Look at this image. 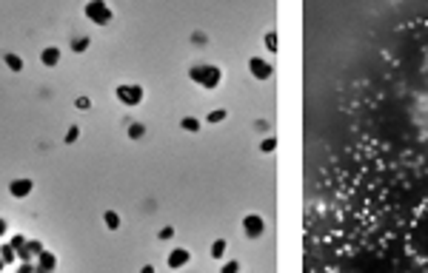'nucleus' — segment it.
Here are the masks:
<instances>
[{
	"mask_svg": "<svg viewBox=\"0 0 428 273\" xmlns=\"http://www.w3.org/2000/svg\"><path fill=\"white\" fill-rule=\"evenodd\" d=\"M220 273H240V262H234V259H231V262H226V265L220 268Z\"/></svg>",
	"mask_w": 428,
	"mask_h": 273,
	"instance_id": "nucleus-20",
	"label": "nucleus"
},
{
	"mask_svg": "<svg viewBox=\"0 0 428 273\" xmlns=\"http://www.w3.org/2000/svg\"><path fill=\"white\" fill-rule=\"evenodd\" d=\"M3 63L9 65L12 71H23V60H20L17 54H3Z\"/></svg>",
	"mask_w": 428,
	"mask_h": 273,
	"instance_id": "nucleus-14",
	"label": "nucleus"
},
{
	"mask_svg": "<svg viewBox=\"0 0 428 273\" xmlns=\"http://www.w3.org/2000/svg\"><path fill=\"white\" fill-rule=\"evenodd\" d=\"M92 103H89V97H77V108H89Z\"/></svg>",
	"mask_w": 428,
	"mask_h": 273,
	"instance_id": "nucleus-25",
	"label": "nucleus"
},
{
	"mask_svg": "<svg viewBox=\"0 0 428 273\" xmlns=\"http://www.w3.org/2000/svg\"><path fill=\"white\" fill-rule=\"evenodd\" d=\"M115 97L123 103V105H140V103H143V88H140V85H117Z\"/></svg>",
	"mask_w": 428,
	"mask_h": 273,
	"instance_id": "nucleus-2",
	"label": "nucleus"
},
{
	"mask_svg": "<svg viewBox=\"0 0 428 273\" xmlns=\"http://www.w3.org/2000/svg\"><path fill=\"white\" fill-rule=\"evenodd\" d=\"M143 134H146V126H140V123H134V126H129V137H132V140H140Z\"/></svg>",
	"mask_w": 428,
	"mask_h": 273,
	"instance_id": "nucleus-18",
	"label": "nucleus"
},
{
	"mask_svg": "<svg viewBox=\"0 0 428 273\" xmlns=\"http://www.w3.org/2000/svg\"><path fill=\"white\" fill-rule=\"evenodd\" d=\"M180 126H183V131H191V134H197V131H200V120H194V117H183Z\"/></svg>",
	"mask_w": 428,
	"mask_h": 273,
	"instance_id": "nucleus-16",
	"label": "nucleus"
},
{
	"mask_svg": "<svg viewBox=\"0 0 428 273\" xmlns=\"http://www.w3.org/2000/svg\"><path fill=\"white\" fill-rule=\"evenodd\" d=\"M243 231H246V236H251V239H257V236H260V233L265 231L263 216H257V213H248L246 219H243Z\"/></svg>",
	"mask_w": 428,
	"mask_h": 273,
	"instance_id": "nucleus-4",
	"label": "nucleus"
},
{
	"mask_svg": "<svg viewBox=\"0 0 428 273\" xmlns=\"http://www.w3.org/2000/svg\"><path fill=\"white\" fill-rule=\"evenodd\" d=\"M9 245H12L15 251H23V245H26V236H23V233H17V236H15L12 242H9Z\"/></svg>",
	"mask_w": 428,
	"mask_h": 273,
	"instance_id": "nucleus-22",
	"label": "nucleus"
},
{
	"mask_svg": "<svg viewBox=\"0 0 428 273\" xmlns=\"http://www.w3.org/2000/svg\"><path fill=\"white\" fill-rule=\"evenodd\" d=\"M265 48H268V51H277V34L274 32L265 34Z\"/></svg>",
	"mask_w": 428,
	"mask_h": 273,
	"instance_id": "nucleus-21",
	"label": "nucleus"
},
{
	"mask_svg": "<svg viewBox=\"0 0 428 273\" xmlns=\"http://www.w3.org/2000/svg\"><path fill=\"white\" fill-rule=\"evenodd\" d=\"M43 251H46V248H43V242L32 239V242H26V245H23V251H17V259H20V262H32V259L37 256V253H43Z\"/></svg>",
	"mask_w": 428,
	"mask_h": 273,
	"instance_id": "nucleus-7",
	"label": "nucleus"
},
{
	"mask_svg": "<svg viewBox=\"0 0 428 273\" xmlns=\"http://www.w3.org/2000/svg\"><path fill=\"white\" fill-rule=\"evenodd\" d=\"M189 77L197 85H203V88H217L220 85V68L217 65H194L189 71Z\"/></svg>",
	"mask_w": 428,
	"mask_h": 273,
	"instance_id": "nucleus-1",
	"label": "nucleus"
},
{
	"mask_svg": "<svg viewBox=\"0 0 428 273\" xmlns=\"http://www.w3.org/2000/svg\"><path fill=\"white\" fill-rule=\"evenodd\" d=\"M0 259H3L6 265H9V262H15V259H17V251L12 248V245H9V242H6V245H0Z\"/></svg>",
	"mask_w": 428,
	"mask_h": 273,
	"instance_id": "nucleus-12",
	"label": "nucleus"
},
{
	"mask_svg": "<svg viewBox=\"0 0 428 273\" xmlns=\"http://www.w3.org/2000/svg\"><path fill=\"white\" fill-rule=\"evenodd\" d=\"M103 222H106L109 231H117V228H120V216H117L115 210H106V213H103Z\"/></svg>",
	"mask_w": 428,
	"mask_h": 273,
	"instance_id": "nucleus-13",
	"label": "nucleus"
},
{
	"mask_svg": "<svg viewBox=\"0 0 428 273\" xmlns=\"http://www.w3.org/2000/svg\"><path fill=\"white\" fill-rule=\"evenodd\" d=\"M6 231H9V225H6V219H0V236H3Z\"/></svg>",
	"mask_w": 428,
	"mask_h": 273,
	"instance_id": "nucleus-26",
	"label": "nucleus"
},
{
	"mask_svg": "<svg viewBox=\"0 0 428 273\" xmlns=\"http://www.w3.org/2000/svg\"><path fill=\"white\" fill-rule=\"evenodd\" d=\"M89 46H92V37H77V40H71V51H77V54H83Z\"/></svg>",
	"mask_w": 428,
	"mask_h": 273,
	"instance_id": "nucleus-15",
	"label": "nucleus"
},
{
	"mask_svg": "<svg viewBox=\"0 0 428 273\" xmlns=\"http://www.w3.org/2000/svg\"><path fill=\"white\" fill-rule=\"evenodd\" d=\"M3 268H6V262H3V259H0V273H3Z\"/></svg>",
	"mask_w": 428,
	"mask_h": 273,
	"instance_id": "nucleus-28",
	"label": "nucleus"
},
{
	"mask_svg": "<svg viewBox=\"0 0 428 273\" xmlns=\"http://www.w3.org/2000/svg\"><path fill=\"white\" fill-rule=\"evenodd\" d=\"M40 60L46 65H57L60 63V48H54V46H49V48H43V54H40Z\"/></svg>",
	"mask_w": 428,
	"mask_h": 273,
	"instance_id": "nucleus-10",
	"label": "nucleus"
},
{
	"mask_svg": "<svg viewBox=\"0 0 428 273\" xmlns=\"http://www.w3.org/2000/svg\"><path fill=\"white\" fill-rule=\"evenodd\" d=\"M86 17H92L97 26H106L109 20H112V9L106 6V3H100V0H95V3H86Z\"/></svg>",
	"mask_w": 428,
	"mask_h": 273,
	"instance_id": "nucleus-3",
	"label": "nucleus"
},
{
	"mask_svg": "<svg viewBox=\"0 0 428 273\" xmlns=\"http://www.w3.org/2000/svg\"><path fill=\"white\" fill-rule=\"evenodd\" d=\"M140 273H154V268H151V265H143V268H140Z\"/></svg>",
	"mask_w": 428,
	"mask_h": 273,
	"instance_id": "nucleus-27",
	"label": "nucleus"
},
{
	"mask_svg": "<svg viewBox=\"0 0 428 273\" xmlns=\"http://www.w3.org/2000/svg\"><path fill=\"white\" fill-rule=\"evenodd\" d=\"M57 268V256L51 253V251H43V253H37V265H34V273H51Z\"/></svg>",
	"mask_w": 428,
	"mask_h": 273,
	"instance_id": "nucleus-6",
	"label": "nucleus"
},
{
	"mask_svg": "<svg viewBox=\"0 0 428 273\" xmlns=\"http://www.w3.org/2000/svg\"><path fill=\"white\" fill-rule=\"evenodd\" d=\"M226 251H229V242H226V239H217L212 245V259H223V256H226Z\"/></svg>",
	"mask_w": 428,
	"mask_h": 273,
	"instance_id": "nucleus-11",
	"label": "nucleus"
},
{
	"mask_svg": "<svg viewBox=\"0 0 428 273\" xmlns=\"http://www.w3.org/2000/svg\"><path fill=\"white\" fill-rule=\"evenodd\" d=\"M274 148H277V140H274V137H265L263 143H260V151H263V154H271Z\"/></svg>",
	"mask_w": 428,
	"mask_h": 273,
	"instance_id": "nucleus-19",
	"label": "nucleus"
},
{
	"mask_svg": "<svg viewBox=\"0 0 428 273\" xmlns=\"http://www.w3.org/2000/svg\"><path fill=\"white\" fill-rule=\"evenodd\" d=\"M77 137H80V128H77V126H71V128L66 131V143H74Z\"/></svg>",
	"mask_w": 428,
	"mask_h": 273,
	"instance_id": "nucleus-23",
	"label": "nucleus"
},
{
	"mask_svg": "<svg viewBox=\"0 0 428 273\" xmlns=\"http://www.w3.org/2000/svg\"><path fill=\"white\" fill-rule=\"evenodd\" d=\"M32 188H34V182L32 179H15L12 185H9V191H12V196H17V199H23V196H29L32 193Z\"/></svg>",
	"mask_w": 428,
	"mask_h": 273,
	"instance_id": "nucleus-9",
	"label": "nucleus"
},
{
	"mask_svg": "<svg viewBox=\"0 0 428 273\" xmlns=\"http://www.w3.org/2000/svg\"><path fill=\"white\" fill-rule=\"evenodd\" d=\"M171 236H174V228H163L160 231V239H171Z\"/></svg>",
	"mask_w": 428,
	"mask_h": 273,
	"instance_id": "nucleus-24",
	"label": "nucleus"
},
{
	"mask_svg": "<svg viewBox=\"0 0 428 273\" xmlns=\"http://www.w3.org/2000/svg\"><path fill=\"white\" fill-rule=\"evenodd\" d=\"M226 117H229V114H226V108H214V111L206 114V120H209V123H223Z\"/></svg>",
	"mask_w": 428,
	"mask_h": 273,
	"instance_id": "nucleus-17",
	"label": "nucleus"
},
{
	"mask_svg": "<svg viewBox=\"0 0 428 273\" xmlns=\"http://www.w3.org/2000/svg\"><path fill=\"white\" fill-rule=\"evenodd\" d=\"M189 259H191V253H189L186 248H174V251L168 253V259H166V265H168L171 271H180V268L186 265V262H189Z\"/></svg>",
	"mask_w": 428,
	"mask_h": 273,
	"instance_id": "nucleus-8",
	"label": "nucleus"
},
{
	"mask_svg": "<svg viewBox=\"0 0 428 273\" xmlns=\"http://www.w3.org/2000/svg\"><path fill=\"white\" fill-rule=\"evenodd\" d=\"M248 71H251V74H254L257 80H268L274 68L265 63V60H260V57H251V60H248Z\"/></svg>",
	"mask_w": 428,
	"mask_h": 273,
	"instance_id": "nucleus-5",
	"label": "nucleus"
}]
</instances>
